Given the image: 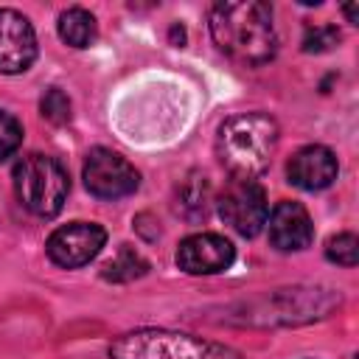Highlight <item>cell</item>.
Here are the masks:
<instances>
[{
    "instance_id": "ac0fdd59",
    "label": "cell",
    "mask_w": 359,
    "mask_h": 359,
    "mask_svg": "<svg viewBox=\"0 0 359 359\" xmlns=\"http://www.w3.org/2000/svg\"><path fill=\"white\" fill-rule=\"evenodd\" d=\"M20 143H22V123L11 112L0 109V160L11 157L20 149Z\"/></svg>"
},
{
    "instance_id": "6da1fadb",
    "label": "cell",
    "mask_w": 359,
    "mask_h": 359,
    "mask_svg": "<svg viewBox=\"0 0 359 359\" xmlns=\"http://www.w3.org/2000/svg\"><path fill=\"white\" fill-rule=\"evenodd\" d=\"M210 36L244 67H261L278 53L272 6L264 0H222L210 8Z\"/></svg>"
},
{
    "instance_id": "5bb4252c",
    "label": "cell",
    "mask_w": 359,
    "mask_h": 359,
    "mask_svg": "<svg viewBox=\"0 0 359 359\" xmlns=\"http://www.w3.org/2000/svg\"><path fill=\"white\" fill-rule=\"evenodd\" d=\"M208 202H210V188L205 174H191L180 188H177V210L185 219H205L208 213Z\"/></svg>"
},
{
    "instance_id": "e0dca14e",
    "label": "cell",
    "mask_w": 359,
    "mask_h": 359,
    "mask_svg": "<svg viewBox=\"0 0 359 359\" xmlns=\"http://www.w3.org/2000/svg\"><path fill=\"white\" fill-rule=\"evenodd\" d=\"M334 45H339L337 25H314V28H306V34H303V50L306 53H325Z\"/></svg>"
},
{
    "instance_id": "3957f363",
    "label": "cell",
    "mask_w": 359,
    "mask_h": 359,
    "mask_svg": "<svg viewBox=\"0 0 359 359\" xmlns=\"http://www.w3.org/2000/svg\"><path fill=\"white\" fill-rule=\"evenodd\" d=\"M109 359H244L233 345L171 328H135L115 337Z\"/></svg>"
},
{
    "instance_id": "4fadbf2b",
    "label": "cell",
    "mask_w": 359,
    "mask_h": 359,
    "mask_svg": "<svg viewBox=\"0 0 359 359\" xmlns=\"http://www.w3.org/2000/svg\"><path fill=\"white\" fill-rule=\"evenodd\" d=\"M149 272V261L129 244H121L118 252L101 266V278L109 283H129Z\"/></svg>"
},
{
    "instance_id": "7c38bea8",
    "label": "cell",
    "mask_w": 359,
    "mask_h": 359,
    "mask_svg": "<svg viewBox=\"0 0 359 359\" xmlns=\"http://www.w3.org/2000/svg\"><path fill=\"white\" fill-rule=\"evenodd\" d=\"M56 31H59V39L70 48H90L95 34H98V25H95V17L81 8V6H70L59 14V22H56Z\"/></svg>"
},
{
    "instance_id": "8992f818",
    "label": "cell",
    "mask_w": 359,
    "mask_h": 359,
    "mask_svg": "<svg viewBox=\"0 0 359 359\" xmlns=\"http://www.w3.org/2000/svg\"><path fill=\"white\" fill-rule=\"evenodd\" d=\"M81 177H84V188L95 199H123V196L135 194L140 185L137 168L123 154L104 149V146L90 149Z\"/></svg>"
},
{
    "instance_id": "5b68a950",
    "label": "cell",
    "mask_w": 359,
    "mask_h": 359,
    "mask_svg": "<svg viewBox=\"0 0 359 359\" xmlns=\"http://www.w3.org/2000/svg\"><path fill=\"white\" fill-rule=\"evenodd\" d=\"M219 216L224 219V224H230L238 236L244 238H252L264 230L266 224V216H269V202H266V191L258 180H241V177H233L219 199Z\"/></svg>"
},
{
    "instance_id": "277c9868",
    "label": "cell",
    "mask_w": 359,
    "mask_h": 359,
    "mask_svg": "<svg viewBox=\"0 0 359 359\" xmlns=\"http://www.w3.org/2000/svg\"><path fill=\"white\" fill-rule=\"evenodd\" d=\"M14 191L25 210H31L39 219H53L67 199L70 180L67 171L56 157L48 154H25L14 165Z\"/></svg>"
},
{
    "instance_id": "30bf717a",
    "label": "cell",
    "mask_w": 359,
    "mask_h": 359,
    "mask_svg": "<svg viewBox=\"0 0 359 359\" xmlns=\"http://www.w3.org/2000/svg\"><path fill=\"white\" fill-rule=\"evenodd\" d=\"M266 230H269L272 247L280 250V252H297V250H306L314 241V224H311L309 210L300 202H292V199H280L269 210Z\"/></svg>"
},
{
    "instance_id": "8fae6325",
    "label": "cell",
    "mask_w": 359,
    "mask_h": 359,
    "mask_svg": "<svg viewBox=\"0 0 359 359\" xmlns=\"http://www.w3.org/2000/svg\"><path fill=\"white\" fill-rule=\"evenodd\" d=\"M337 174H339L337 154L320 143L297 149L286 163V177L300 191H323L337 180Z\"/></svg>"
},
{
    "instance_id": "d6986e66",
    "label": "cell",
    "mask_w": 359,
    "mask_h": 359,
    "mask_svg": "<svg viewBox=\"0 0 359 359\" xmlns=\"http://www.w3.org/2000/svg\"><path fill=\"white\" fill-rule=\"evenodd\" d=\"M345 14H348V20L356 25V6H345Z\"/></svg>"
},
{
    "instance_id": "52a82bcc",
    "label": "cell",
    "mask_w": 359,
    "mask_h": 359,
    "mask_svg": "<svg viewBox=\"0 0 359 359\" xmlns=\"http://www.w3.org/2000/svg\"><path fill=\"white\" fill-rule=\"evenodd\" d=\"M107 244V230L95 222H70L50 233L45 250L56 266L79 269L90 264Z\"/></svg>"
},
{
    "instance_id": "ba28073f",
    "label": "cell",
    "mask_w": 359,
    "mask_h": 359,
    "mask_svg": "<svg viewBox=\"0 0 359 359\" xmlns=\"http://www.w3.org/2000/svg\"><path fill=\"white\" fill-rule=\"evenodd\" d=\"M236 261V247L222 233H194L177 247V266L188 275H219Z\"/></svg>"
},
{
    "instance_id": "2e32d148",
    "label": "cell",
    "mask_w": 359,
    "mask_h": 359,
    "mask_svg": "<svg viewBox=\"0 0 359 359\" xmlns=\"http://www.w3.org/2000/svg\"><path fill=\"white\" fill-rule=\"evenodd\" d=\"M39 112H42V118H45L48 123L62 126V123L70 121V98H67L59 87H50V90L42 95V101H39Z\"/></svg>"
},
{
    "instance_id": "7a4b0ae2",
    "label": "cell",
    "mask_w": 359,
    "mask_h": 359,
    "mask_svg": "<svg viewBox=\"0 0 359 359\" xmlns=\"http://www.w3.org/2000/svg\"><path fill=\"white\" fill-rule=\"evenodd\" d=\"M278 135V123L266 112L230 115L216 132V157L233 177L255 180L269 168Z\"/></svg>"
},
{
    "instance_id": "9c48e42d",
    "label": "cell",
    "mask_w": 359,
    "mask_h": 359,
    "mask_svg": "<svg viewBox=\"0 0 359 359\" xmlns=\"http://www.w3.org/2000/svg\"><path fill=\"white\" fill-rule=\"evenodd\" d=\"M36 59V34L25 14L0 8V73H25Z\"/></svg>"
},
{
    "instance_id": "9a60e30c",
    "label": "cell",
    "mask_w": 359,
    "mask_h": 359,
    "mask_svg": "<svg viewBox=\"0 0 359 359\" xmlns=\"http://www.w3.org/2000/svg\"><path fill=\"white\" fill-rule=\"evenodd\" d=\"M325 258L339 266H356L359 261V238L356 233H337L325 241Z\"/></svg>"
}]
</instances>
